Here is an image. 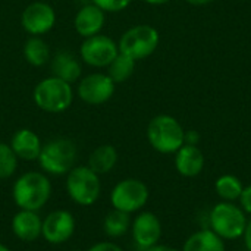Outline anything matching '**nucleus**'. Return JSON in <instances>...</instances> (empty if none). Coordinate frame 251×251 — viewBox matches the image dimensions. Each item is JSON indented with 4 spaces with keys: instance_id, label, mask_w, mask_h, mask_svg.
Returning a JSON list of instances; mask_svg holds the SVG:
<instances>
[{
    "instance_id": "1",
    "label": "nucleus",
    "mask_w": 251,
    "mask_h": 251,
    "mask_svg": "<svg viewBox=\"0 0 251 251\" xmlns=\"http://www.w3.org/2000/svg\"><path fill=\"white\" fill-rule=\"evenodd\" d=\"M51 196V182L44 172L22 174L12 187V199L21 210H41Z\"/></svg>"
},
{
    "instance_id": "2",
    "label": "nucleus",
    "mask_w": 251,
    "mask_h": 251,
    "mask_svg": "<svg viewBox=\"0 0 251 251\" xmlns=\"http://www.w3.org/2000/svg\"><path fill=\"white\" fill-rule=\"evenodd\" d=\"M76 157V144L71 138L57 137L43 144L37 162L46 175L59 176L66 175L75 166Z\"/></svg>"
},
{
    "instance_id": "3",
    "label": "nucleus",
    "mask_w": 251,
    "mask_h": 251,
    "mask_svg": "<svg viewBox=\"0 0 251 251\" xmlns=\"http://www.w3.org/2000/svg\"><path fill=\"white\" fill-rule=\"evenodd\" d=\"M32 100L35 106L43 112L63 113L72 106L74 101L72 84L53 75L43 78L34 87Z\"/></svg>"
},
{
    "instance_id": "4",
    "label": "nucleus",
    "mask_w": 251,
    "mask_h": 251,
    "mask_svg": "<svg viewBox=\"0 0 251 251\" xmlns=\"http://www.w3.org/2000/svg\"><path fill=\"white\" fill-rule=\"evenodd\" d=\"M184 135L182 125L171 115H157L147 125V140L162 154L176 153L184 146Z\"/></svg>"
},
{
    "instance_id": "5",
    "label": "nucleus",
    "mask_w": 251,
    "mask_h": 251,
    "mask_svg": "<svg viewBox=\"0 0 251 251\" xmlns=\"http://www.w3.org/2000/svg\"><path fill=\"white\" fill-rule=\"evenodd\" d=\"M66 193L69 199L79 206H93L101 193L100 175L93 172L87 165L74 166L66 174Z\"/></svg>"
},
{
    "instance_id": "6",
    "label": "nucleus",
    "mask_w": 251,
    "mask_h": 251,
    "mask_svg": "<svg viewBox=\"0 0 251 251\" xmlns=\"http://www.w3.org/2000/svg\"><path fill=\"white\" fill-rule=\"evenodd\" d=\"M209 225V229H212L218 237L232 241L243 237L247 225V218L240 206L231 201H222L210 210Z\"/></svg>"
},
{
    "instance_id": "7",
    "label": "nucleus",
    "mask_w": 251,
    "mask_h": 251,
    "mask_svg": "<svg viewBox=\"0 0 251 251\" xmlns=\"http://www.w3.org/2000/svg\"><path fill=\"white\" fill-rule=\"evenodd\" d=\"M159 46V32L147 24L134 25L119 38V53L134 59L135 62L151 56Z\"/></svg>"
},
{
    "instance_id": "8",
    "label": "nucleus",
    "mask_w": 251,
    "mask_h": 251,
    "mask_svg": "<svg viewBox=\"0 0 251 251\" xmlns=\"http://www.w3.org/2000/svg\"><path fill=\"white\" fill-rule=\"evenodd\" d=\"M149 196V188L143 181L126 178L113 187L110 193V204L113 209L131 215L140 212L147 204Z\"/></svg>"
},
{
    "instance_id": "9",
    "label": "nucleus",
    "mask_w": 251,
    "mask_h": 251,
    "mask_svg": "<svg viewBox=\"0 0 251 251\" xmlns=\"http://www.w3.org/2000/svg\"><path fill=\"white\" fill-rule=\"evenodd\" d=\"M119 54L118 43L104 34H97L84 38L79 47L81 60L91 68H107L110 62Z\"/></svg>"
},
{
    "instance_id": "10",
    "label": "nucleus",
    "mask_w": 251,
    "mask_h": 251,
    "mask_svg": "<svg viewBox=\"0 0 251 251\" xmlns=\"http://www.w3.org/2000/svg\"><path fill=\"white\" fill-rule=\"evenodd\" d=\"M116 84L107 74L103 72H93L82 76L78 81L76 96L85 104L90 106H100L107 103L115 94Z\"/></svg>"
},
{
    "instance_id": "11",
    "label": "nucleus",
    "mask_w": 251,
    "mask_h": 251,
    "mask_svg": "<svg viewBox=\"0 0 251 251\" xmlns=\"http://www.w3.org/2000/svg\"><path fill=\"white\" fill-rule=\"evenodd\" d=\"M56 24V12L54 9L41 0L29 3L22 15H21V25L25 32L32 37H41L53 29Z\"/></svg>"
},
{
    "instance_id": "12",
    "label": "nucleus",
    "mask_w": 251,
    "mask_h": 251,
    "mask_svg": "<svg viewBox=\"0 0 251 251\" xmlns=\"http://www.w3.org/2000/svg\"><path fill=\"white\" fill-rule=\"evenodd\" d=\"M75 218L68 210H53L43 219L41 237L53 246L65 244L75 232Z\"/></svg>"
},
{
    "instance_id": "13",
    "label": "nucleus",
    "mask_w": 251,
    "mask_h": 251,
    "mask_svg": "<svg viewBox=\"0 0 251 251\" xmlns=\"http://www.w3.org/2000/svg\"><path fill=\"white\" fill-rule=\"evenodd\" d=\"M131 234L134 244L140 251L159 244L162 238V224L151 212H141L131 222Z\"/></svg>"
},
{
    "instance_id": "14",
    "label": "nucleus",
    "mask_w": 251,
    "mask_h": 251,
    "mask_svg": "<svg viewBox=\"0 0 251 251\" xmlns=\"http://www.w3.org/2000/svg\"><path fill=\"white\" fill-rule=\"evenodd\" d=\"M104 24H106V12L101 10L99 6H96L94 3L84 4L81 9H78L74 18V28L76 34L81 35L82 38H88L100 34Z\"/></svg>"
},
{
    "instance_id": "15",
    "label": "nucleus",
    "mask_w": 251,
    "mask_h": 251,
    "mask_svg": "<svg viewBox=\"0 0 251 251\" xmlns=\"http://www.w3.org/2000/svg\"><path fill=\"white\" fill-rule=\"evenodd\" d=\"M12 232L13 235L25 243H32L41 237L43 219L38 212L34 210H21L12 218Z\"/></svg>"
},
{
    "instance_id": "16",
    "label": "nucleus",
    "mask_w": 251,
    "mask_h": 251,
    "mask_svg": "<svg viewBox=\"0 0 251 251\" xmlns=\"http://www.w3.org/2000/svg\"><path fill=\"white\" fill-rule=\"evenodd\" d=\"M9 146L12 147L18 159L25 162H34L40 156L43 143L32 129L21 128L12 135Z\"/></svg>"
},
{
    "instance_id": "17",
    "label": "nucleus",
    "mask_w": 251,
    "mask_h": 251,
    "mask_svg": "<svg viewBox=\"0 0 251 251\" xmlns=\"http://www.w3.org/2000/svg\"><path fill=\"white\" fill-rule=\"evenodd\" d=\"M50 69L53 76L60 78L69 84L78 82L82 75V66L79 59L66 50L57 51L50 59Z\"/></svg>"
},
{
    "instance_id": "18",
    "label": "nucleus",
    "mask_w": 251,
    "mask_h": 251,
    "mask_svg": "<svg viewBox=\"0 0 251 251\" xmlns=\"http://www.w3.org/2000/svg\"><path fill=\"white\" fill-rule=\"evenodd\" d=\"M175 154V168L179 175L194 178L201 174L204 168V154L197 146L184 144Z\"/></svg>"
},
{
    "instance_id": "19",
    "label": "nucleus",
    "mask_w": 251,
    "mask_h": 251,
    "mask_svg": "<svg viewBox=\"0 0 251 251\" xmlns=\"http://www.w3.org/2000/svg\"><path fill=\"white\" fill-rule=\"evenodd\" d=\"M118 159H119L118 150L113 146L101 144L90 153L87 166L97 175H104L109 174L116 166Z\"/></svg>"
},
{
    "instance_id": "20",
    "label": "nucleus",
    "mask_w": 251,
    "mask_h": 251,
    "mask_svg": "<svg viewBox=\"0 0 251 251\" xmlns=\"http://www.w3.org/2000/svg\"><path fill=\"white\" fill-rule=\"evenodd\" d=\"M182 251H225V244L212 229H200L187 238Z\"/></svg>"
},
{
    "instance_id": "21",
    "label": "nucleus",
    "mask_w": 251,
    "mask_h": 251,
    "mask_svg": "<svg viewBox=\"0 0 251 251\" xmlns=\"http://www.w3.org/2000/svg\"><path fill=\"white\" fill-rule=\"evenodd\" d=\"M24 57L25 60L34 66V68H41L44 65H47L50 62V49L49 44L41 38V37H29L22 49Z\"/></svg>"
},
{
    "instance_id": "22",
    "label": "nucleus",
    "mask_w": 251,
    "mask_h": 251,
    "mask_svg": "<svg viewBox=\"0 0 251 251\" xmlns=\"http://www.w3.org/2000/svg\"><path fill=\"white\" fill-rule=\"evenodd\" d=\"M131 215L113 209L103 221V231L109 238H121L131 229Z\"/></svg>"
},
{
    "instance_id": "23",
    "label": "nucleus",
    "mask_w": 251,
    "mask_h": 251,
    "mask_svg": "<svg viewBox=\"0 0 251 251\" xmlns=\"http://www.w3.org/2000/svg\"><path fill=\"white\" fill-rule=\"evenodd\" d=\"M135 71V60L119 53L107 66V75L115 84H122L128 81Z\"/></svg>"
},
{
    "instance_id": "24",
    "label": "nucleus",
    "mask_w": 251,
    "mask_h": 251,
    "mask_svg": "<svg viewBox=\"0 0 251 251\" xmlns=\"http://www.w3.org/2000/svg\"><path fill=\"white\" fill-rule=\"evenodd\" d=\"M215 190L224 201L240 200V196L244 190V185L240 178L235 175H222L215 182Z\"/></svg>"
},
{
    "instance_id": "25",
    "label": "nucleus",
    "mask_w": 251,
    "mask_h": 251,
    "mask_svg": "<svg viewBox=\"0 0 251 251\" xmlns=\"http://www.w3.org/2000/svg\"><path fill=\"white\" fill-rule=\"evenodd\" d=\"M18 160L12 147L6 143H0V179H9L16 172Z\"/></svg>"
},
{
    "instance_id": "26",
    "label": "nucleus",
    "mask_w": 251,
    "mask_h": 251,
    "mask_svg": "<svg viewBox=\"0 0 251 251\" xmlns=\"http://www.w3.org/2000/svg\"><path fill=\"white\" fill-rule=\"evenodd\" d=\"M131 1L132 0H91V3L99 6L106 13L107 12H110V13L122 12L124 9H126L131 4Z\"/></svg>"
},
{
    "instance_id": "27",
    "label": "nucleus",
    "mask_w": 251,
    "mask_h": 251,
    "mask_svg": "<svg viewBox=\"0 0 251 251\" xmlns=\"http://www.w3.org/2000/svg\"><path fill=\"white\" fill-rule=\"evenodd\" d=\"M240 207L244 210L246 215H251V185L244 187L240 196Z\"/></svg>"
},
{
    "instance_id": "28",
    "label": "nucleus",
    "mask_w": 251,
    "mask_h": 251,
    "mask_svg": "<svg viewBox=\"0 0 251 251\" xmlns=\"http://www.w3.org/2000/svg\"><path fill=\"white\" fill-rule=\"evenodd\" d=\"M87 251H124L122 247H119L116 243L112 241H100L93 244Z\"/></svg>"
},
{
    "instance_id": "29",
    "label": "nucleus",
    "mask_w": 251,
    "mask_h": 251,
    "mask_svg": "<svg viewBox=\"0 0 251 251\" xmlns=\"http://www.w3.org/2000/svg\"><path fill=\"white\" fill-rule=\"evenodd\" d=\"M200 141V134L197 131H185L184 135V144H190V146H197Z\"/></svg>"
},
{
    "instance_id": "30",
    "label": "nucleus",
    "mask_w": 251,
    "mask_h": 251,
    "mask_svg": "<svg viewBox=\"0 0 251 251\" xmlns=\"http://www.w3.org/2000/svg\"><path fill=\"white\" fill-rule=\"evenodd\" d=\"M243 238H244V243H246V249L251 251V219L247 221V225H246V231L243 234Z\"/></svg>"
},
{
    "instance_id": "31",
    "label": "nucleus",
    "mask_w": 251,
    "mask_h": 251,
    "mask_svg": "<svg viewBox=\"0 0 251 251\" xmlns=\"http://www.w3.org/2000/svg\"><path fill=\"white\" fill-rule=\"evenodd\" d=\"M144 251H179V250H176V249H174V247H169V246L156 244V246H153V247H150V249H147V250H144Z\"/></svg>"
},
{
    "instance_id": "32",
    "label": "nucleus",
    "mask_w": 251,
    "mask_h": 251,
    "mask_svg": "<svg viewBox=\"0 0 251 251\" xmlns=\"http://www.w3.org/2000/svg\"><path fill=\"white\" fill-rule=\"evenodd\" d=\"M187 3L193 4V6H204V4H209L212 3L213 0H185Z\"/></svg>"
},
{
    "instance_id": "33",
    "label": "nucleus",
    "mask_w": 251,
    "mask_h": 251,
    "mask_svg": "<svg viewBox=\"0 0 251 251\" xmlns=\"http://www.w3.org/2000/svg\"><path fill=\"white\" fill-rule=\"evenodd\" d=\"M147 4H153V6H160V4H166L171 0H144Z\"/></svg>"
},
{
    "instance_id": "34",
    "label": "nucleus",
    "mask_w": 251,
    "mask_h": 251,
    "mask_svg": "<svg viewBox=\"0 0 251 251\" xmlns=\"http://www.w3.org/2000/svg\"><path fill=\"white\" fill-rule=\"evenodd\" d=\"M0 251H12V250H10L9 247H6L4 244H1V243H0Z\"/></svg>"
}]
</instances>
